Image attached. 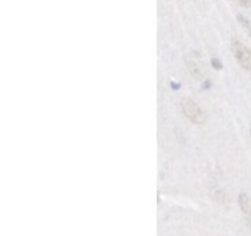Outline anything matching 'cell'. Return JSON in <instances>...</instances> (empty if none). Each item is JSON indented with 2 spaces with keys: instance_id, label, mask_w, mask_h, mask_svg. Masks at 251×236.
Masks as SVG:
<instances>
[{
  "instance_id": "cell-6",
  "label": "cell",
  "mask_w": 251,
  "mask_h": 236,
  "mask_svg": "<svg viewBox=\"0 0 251 236\" xmlns=\"http://www.w3.org/2000/svg\"><path fill=\"white\" fill-rule=\"evenodd\" d=\"M212 65H213V68L218 69V70H221V69H222V64H221V61L216 58L212 59Z\"/></svg>"
},
{
  "instance_id": "cell-1",
  "label": "cell",
  "mask_w": 251,
  "mask_h": 236,
  "mask_svg": "<svg viewBox=\"0 0 251 236\" xmlns=\"http://www.w3.org/2000/svg\"><path fill=\"white\" fill-rule=\"evenodd\" d=\"M181 108H183V112L185 115V117L190 122L195 123V124H201L205 120V116H203L202 110H201L200 106L195 101L190 100V98H184L183 102H181Z\"/></svg>"
},
{
  "instance_id": "cell-4",
  "label": "cell",
  "mask_w": 251,
  "mask_h": 236,
  "mask_svg": "<svg viewBox=\"0 0 251 236\" xmlns=\"http://www.w3.org/2000/svg\"><path fill=\"white\" fill-rule=\"evenodd\" d=\"M239 206L242 208V210L244 211L245 215L248 218L251 216V197L248 196V194L242 193L239 196Z\"/></svg>"
},
{
  "instance_id": "cell-3",
  "label": "cell",
  "mask_w": 251,
  "mask_h": 236,
  "mask_svg": "<svg viewBox=\"0 0 251 236\" xmlns=\"http://www.w3.org/2000/svg\"><path fill=\"white\" fill-rule=\"evenodd\" d=\"M186 64H188V68L190 70V73L194 76H199L202 73V61H201L200 57L198 53H190L186 57Z\"/></svg>"
},
{
  "instance_id": "cell-7",
  "label": "cell",
  "mask_w": 251,
  "mask_h": 236,
  "mask_svg": "<svg viewBox=\"0 0 251 236\" xmlns=\"http://www.w3.org/2000/svg\"><path fill=\"white\" fill-rule=\"evenodd\" d=\"M248 221H249V225H250V228H251V216H250V218H248Z\"/></svg>"
},
{
  "instance_id": "cell-5",
  "label": "cell",
  "mask_w": 251,
  "mask_h": 236,
  "mask_svg": "<svg viewBox=\"0 0 251 236\" xmlns=\"http://www.w3.org/2000/svg\"><path fill=\"white\" fill-rule=\"evenodd\" d=\"M238 4H240L244 7H250L251 6V0H235Z\"/></svg>"
},
{
  "instance_id": "cell-2",
  "label": "cell",
  "mask_w": 251,
  "mask_h": 236,
  "mask_svg": "<svg viewBox=\"0 0 251 236\" xmlns=\"http://www.w3.org/2000/svg\"><path fill=\"white\" fill-rule=\"evenodd\" d=\"M232 49L239 65L245 70H251V51L249 47H247L242 42L234 41L232 44Z\"/></svg>"
},
{
  "instance_id": "cell-8",
  "label": "cell",
  "mask_w": 251,
  "mask_h": 236,
  "mask_svg": "<svg viewBox=\"0 0 251 236\" xmlns=\"http://www.w3.org/2000/svg\"><path fill=\"white\" fill-rule=\"evenodd\" d=\"M248 29H249V31H250V33H251V27H250V25H249V26H248Z\"/></svg>"
},
{
  "instance_id": "cell-9",
  "label": "cell",
  "mask_w": 251,
  "mask_h": 236,
  "mask_svg": "<svg viewBox=\"0 0 251 236\" xmlns=\"http://www.w3.org/2000/svg\"><path fill=\"white\" fill-rule=\"evenodd\" d=\"M250 133H251V128H250Z\"/></svg>"
}]
</instances>
